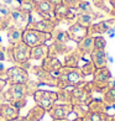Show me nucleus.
Instances as JSON below:
<instances>
[{
	"instance_id": "nucleus-1",
	"label": "nucleus",
	"mask_w": 115,
	"mask_h": 121,
	"mask_svg": "<svg viewBox=\"0 0 115 121\" xmlns=\"http://www.w3.org/2000/svg\"><path fill=\"white\" fill-rule=\"evenodd\" d=\"M83 79V73L80 69L77 68H67L61 72L59 69V77H58V83H63L62 88L66 86H73L79 84Z\"/></svg>"
},
{
	"instance_id": "nucleus-2",
	"label": "nucleus",
	"mask_w": 115,
	"mask_h": 121,
	"mask_svg": "<svg viewBox=\"0 0 115 121\" xmlns=\"http://www.w3.org/2000/svg\"><path fill=\"white\" fill-rule=\"evenodd\" d=\"M34 99L36 101V105L41 106L48 111L58 100V95L54 91H48V90H36L34 93Z\"/></svg>"
},
{
	"instance_id": "nucleus-3",
	"label": "nucleus",
	"mask_w": 115,
	"mask_h": 121,
	"mask_svg": "<svg viewBox=\"0 0 115 121\" xmlns=\"http://www.w3.org/2000/svg\"><path fill=\"white\" fill-rule=\"evenodd\" d=\"M47 38H50V34L40 32V31H36L34 29H27L22 32V42L26 43L30 48L45 43V41Z\"/></svg>"
},
{
	"instance_id": "nucleus-4",
	"label": "nucleus",
	"mask_w": 115,
	"mask_h": 121,
	"mask_svg": "<svg viewBox=\"0 0 115 121\" xmlns=\"http://www.w3.org/2000/svg\"><path fill=\"white\" fill-rule=\"evenodd\" d=\"M73 112V104H61L54 105L48 110V114L53 120H63L68 119V116Z\"/></svg>"
},
{
	"instance_id": "nucleus-5",
	"label": "nucleus",
	"mask_w": 115,
	"mask_h": 121,
	"mask_svg": "<svg viewBox=\"0 0 115 121\" xmlns=\"http://www.w3.org/2000/svg\"><path fill=\"white\" fill-rule=\"evenodd\" d=\"M30 53H31V48L22 41L14 45L13 47V57L15 59V62H18V63L27 62L30 59Z\"/></svg>"
},
{
	"instance_id": "nucleus-6",
	"label": "nucleus",
	"mask_w": 115,
	"mask_h": 121,
	"mask_svg": "<svg viewBox=\"0 0 115 121\" xmlns=\"http://www.w3.org/2000/svg\"><path fill=\"white\" fill-rule=\"evenodd\" d=\"M6 75L11 84H26L29 80V74L21 67H11L6 70Z\"/></svg>"
},
{
	"instance_id": "nucleus-7",
	"label": "nucleus",
	"mask_w": 115,
	"mask_h": 121,
	"mask_svg": "<svg viewBox=\"0 0 115 121\" xmlns=\"http://www.w3.org/2000/svg\"><path fill=\"white\" fill-rule=\"evenodd\" d=\"M20 116V110L10 103L0 105V121H10Z\"/></svg>"
},
{
	"instance_id": "nucleus-8",
	"label": "nucleus",
	"mask_w": 115,
	"mask_h": 121,
	"mask_svg": "<svg viewBox=\"0 0 115 121\" xmlns=\"http://www.w3.org/2000/svg\"><path fill=\"white\" fill-rule=\"evenodd\" d=\"M68 35H69V38H72V40L79 42L88 35V27L80 26L79 24L72 25L71 29H69V31H68Z\"/></svg>"
},
{
	"instance_id": "nucleus-9",
	"label": "nucleus",
	"mask_w": 115,
	"mask_h": 121,
	"mask_svg": "<svg viewBox=\"0 0 115 121\" xmlns=\"http://www.w3.org/2000/svg\"><path fill=\"white\" fill-rule=\"evenodd\" d=\"M90 56H92V63L94 64L95 69L106 67V56H105V52L104 51L94 49V51L90 53Z\"/></svg>"
},
{
	"instance_id": "nucleus-10",
	"label": "nucleus",
	"mask_w": 115,
	"mask_h": 121,
	"mask_svg": "<svg viewBox=\"0 0 115 121\" xmlns=\"http://www.w3.org/2000/svg\"><path fill=\"white\" fill-rule=\"evenodd\" d=\"M110 72L106 67L104 68H99V69H95L94 72V83H97L98 85H106L109 79H110Z\"/></svg>"
},
{
	"instance_id": "nucleus-11",
	"label": "nucleus",
	"mask_w": 115,
	"mask_h": 121,
	"mask_svg": "<svg viewBox=\"0 0 115 121\" xmlns=\"http://www.w3.org/2000/svg\"><path fill=\"white\" fill-rule=\"evenodd\" d=\"M48 57V46L42 43L35 47H31V53H30V58L32 59H45Z\"/></svg>"
},
{
	"instance_id": "nucleus-12",
	"label": "nucleus",
	"mask_w": 115,
	"mask_h": 121,
	"mask_svg": "<svg viewBox=\"0 0 115 121\" xmlns=\"http://www.w3.org/2000/svg\"><path fill=\"white\" fill-rule=\"evenodd\" d=\"M62 68L61 62L54 58V57H46L45 62H43V69L48 73H53V72H59V69Z\"/></svg>"
},
{
	"instance_id": "nucleus-13",
	"label": "nucleus",
	"mask_w": 115,
	"mask_h": 121,
	"mask_svg": "<svg viewBox=\"0 0 115 121\" xmlns=\"http://www.w3.org/2000/svg\"><path fill=\"white\" fill-rule=\"evenodd\" d=\"M78 48L82 53H92L94 51V37L87 36L78 42Z\"/></svg>"
},
{
	"instance_id": "nucleus-14",
	"label": "nucleus",
	"mask_w": 115,
	"mask_h": 121,
	"mask_svg": "<svg viewBox=\"0 0 115 121\" xmlns=\"http://www.w3.org/2000/svg\"><path fill=\"white\" fill-rule=\"evenodd\" d=\"M45 112H46V110L45 109H42L41 106H34L30 111L29 114L26 115V121H41L43 119V116H45Z\"/></svg>"
},
{
	"instance_id": "nucleus-15",
	"label": "nucleus",
	"mask_w": 115,
	"mask_h": 121,
	"mask_svg": "<svg viewBox=\"0 0 115 121\" xmlns=\"http://www.w3.org/2000/svg\"><path fill=\"white\" fill-rule=\"evenodd\" d=\"M9 41L13 43V45H16V43H19L22 41V31H20L19 29H11L9 31Z\"/></svg>"
},
{
	"instance_id": "nucleus-16",
	"label": "nucleus",
	"mask_w": 115,
	"mask_h": 121,
	"mask_svg": "<svg viewBox=\"0 0 115 121\" xmlns=\"http://www.w3.org/2000/svg\"><path fill=\"white\" fill-rule=\"evenodd\" d=\"M83 121H106V116L104 117V112H93L88 111L83 117Z\"/></svg>"
},
{
	"instance_id": "nucleus-17",
	"label": "nucleus",
	"mask_w": 115,
	"mask_h": 121,
	"mask_svg": "<svg viewBox=\"0 0 115 121\" xmlns=\"http://www.w3.org/2000/svg\"><path fill=\"white\" fill-rule=\"evenodd\" d=\"M32 29L40 32H45V34H48L52 30V25H50L46 21H38V22H35L32 25Z\"/></svg>"
},
{
	"instance_id": "nucleus-18",
	"label": "nucleus",
	"mask_w": 115,
	"mask_h": 121,
	"mask_svg": "<svg viewBox=\"0 0 115 121\" xmlns=\"http://www.w3.org/2000/svg\"><path fill=\"white\" fill-rule=\"evenodd\" d=\"M80 26H84V27H89L92 25V16L89 14H80L78 16V22Z\"/></svg>"
},
{
	"instance_id": "nucleus-19",
	"label": "nucleus",
	"mask_w": 115,
	"mask_h": 121,
	"mask_svg": "<svg viewBox=\"0 0 115 121\" xmlns=\"http://www.w3.org/2000/svg\"><path fill=\"white\" fill-rule=\"evenodd\" d=\"M105 38L102 36H97L94 37V49H99V51H104L105 49Z\"/></svg>"
},
{
	"instance_id": "nucleus-20",
	"label": "nucleus",
	"mask_w": 115,
	"mask_h": 121,
	"mask_svg": "<svg viewBox=\"0 0 115 121\" xmlns=\"http://www.w3.org/2000/svg\"><path fill=\"white\" fill-rule=\"evenodd\" d=\"M38 9H40L41 13L47 14V13L51 11L52 8H51V4L48 3V1H42V3H40V5H38Z\"/></svg>"
},
{
	"instance_id": "nucleus-21",
	"label": "nucleus",
	"mask_w": 115,
	"mask_h": 121,
	"mask_svg": "<svg viewBox=\"0 0 115 121\" xmlns=\"http://www.w3.org/2000/svg\"><path fill=\"white\" fill-rule=\"evenodd\" d=\"M105 100L106 103H115V88L109 89L105 94Z\"/></svg>"
},
{
	"instance_id": "nucleus-22",
	"label": "nucleus",
	"mask_w": 115,
	"mask_h": 121,
	"mask_svg": "<svg viewBox=\"0 0 115 121\" xmlns=\"http://www.w3.org/2000/svg\"><path fill=\"white\" fill-rule=\"evenodd\" d=\"M69 40V35L67 34V32H58V35H57V41L58 42H66V41H68Z\"/></svg>"
},
{
	"instance_id": "nucleus-23",
	"label": "nucleus",
	"mask_w": 115,
	"mask_h": 121,
	"mask_svg": "<svg viewBox=\"0 0 115 121\" xmlns=\"http://www.w3.org/2000/svg\"><path fill=\"white\" fill-rule=\"evenodd\" d=\"M79 9L82 10V11H84V14H88L90 11V5L88 3H85V1H82L79 4Z\"/></svg>"
},
{
	"instance_id": "nucleus-24",
	"label": "nucleus",
	"mask_w": 115,
	"mask_h": 121,
	"mask_svg": "<svg viewBox=\"0 0 115 121\" xmlns=\"http://www.w3.org/2000/svg\"><path fill=\"white\" fill-rule=\"evenodd\" d=\"M0 15L1 16H6L8 15V9L5 6H0Z\"/></svg>"
},
{
	"instance_id": "nucleus-25",
	"label": "nucleus",
	"mask_w": 115,
	"mask_h": 121,
	"mask_svg": "<svg viewBox=\"0 0 115 121\" xmlns=\"http://www.w3.org/2000/svg\"><path fill=\"white\" fill-rule=\"evenodd\" d=\"M5 84H6V82H5L4 79H1V78H0V93H1V90L4 89Z\"/></svg>"
},
{
	"instance_id": "nucleus-26",
	"label": "nucleus",
	"mask_w": 115,
	"mask_h": 121,
	"mask_svg": "<svg viewBox=\"0 0 115 121\" xmlns=\"http://www.w3.org/2000/svg\"><path fill=\"white\" fill-rule=\"evenodd\" d=\"M4 103H6V101H5L4 93H0V105H1V104H4Z\"/></svg>"
},
{
	"instance_id": "nucleus-27",
	"label": "nucleus",
	"mask_w": 115,
	"mask_h": 121,
	"mask_svg": "<svg viewBox=\"0 0 115 121\" xmlns=\"http://www.w3.org/2000/svg\"><path fill=\"white\" fill-rule=\"evenodd\" d=\"M10 121H26V117L25 116H19V117H16L14 120H10Z\"/></svg>"
},
{
	"instance_id": "nucleus-28",
	"label": "nucleus",
	"mask_w": 115,
	"mask_h": 121,
	"mask_svg": "<svg viewBox=\"0 0 115 121\" xmlns=\"http://www.w3.org/2000/svg\"><path fill=\"white\" fill-rule=\"evenodd\" d=\"M73 121H83V117H75Z\"/></svg>"
},
{
	"instance_id": "nucleus-29",
	"label": "nucleus",
	"mask_w": 115,
	"mask_h": 121,
	"mask_svg": "<svg viewBox=\"0 0 115 121\" xmlns=\"http://www.w3.org/2000/svg\"><path fill=\"white\" fill-rule=\"evenodd\" d=\"M3 58H4V53H3L1 51H0V60H1Z\"/></svg>"
},
{
	"instance_id": "nucleus-30",
	"label": "nucleus",
	"mask_w": 115,
	"mask_h": 121,
	"mask_svg": "<svg viewBox=\"0 0 115 121\" xmlns=\"http://www.w3.org/2000/svg\"><path fill=\"white\" fill-rule=\"evenodd\" d=\"M53 121H69L68 119H63V120H53Z\"/></svg>"
}]
</instances>
